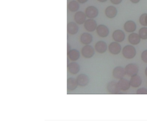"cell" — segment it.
<instances>
[{"instance_id":"cell-1","label":"cell","mask_w":147,"mask_h":127,"mask_svg":"<svg viewBox=\"0 0 147 127\" xmlns=\"http://www.w3.org/2000/svg\"><path fill=\"white\" fill-rule=\"evenodd\" d=\"M122 54L126 59H131L136 56V50L132 45H127L123 48Z\"/></svg>"},{"instance_id":"cell-2","label":"cell","mask_w":147,"mask_h":127,"mask_svg":"<svg viewBox=\"0 0 147 127\" xmlns=\"http://www.w3.org/2000/svg\"><path fill=\"white\" fill-rule=\"evenodd\" d=\"M125 74L131 77L137 75L138 72V67L135 63H130L125 67Z\"/></svg>"},{"instance_id":"cell-3","label":"cell","mask_w":147,"mask_h":127,"mask_svg":"<svg viewBox=\"0 0 147 127\" xmlns=\"http://www.w3.org/2000/svg\"><path fill=\"white\" fill-rule=\"evenodd\" d=\"M82 54L86 58H90L94 54V49L91 45H86L82 48Z\"/></svg>"},{"instance_id":"cell-4","label":"cell","mask_w":147,"mask_h":127,"mask_svg":"<svg viewBox=\"0 0 147 127\" xmlns=\"http://www.w3.org/2000/svg\"><path fill=\"white\" fill-rule=\"evenodd\" d=\"M85 13L87 17L93 19L98 17L99 11L98 9L95 7L90 6L86 8Z\"/></svg>"},{"instance_id":"cell-5","label":"cell","mask_w":147,"mask_h":127,"mask_svg":"<svg viewBox=\"0 0 147 127\" xmlns=\"http://www.w3.org/2000/svg\"><path fill=\"white\" fill-rule=\"evenodd\" d=\"M85 29L89 32H94L97 29V24L95 20L92 19H87L84 24Z\"/></svg>"},{"instance_id":"cell-6","label":"cell","mask_w":147,"mask_h":127,"mask_svg":"<svg viewBox=\"0 0 147 127\" xmlns=\"http://www.w3.org/2000/svg\"><path fill=\"white\" fill-rule=\"evenodd\" d=\"M108 49L111 54L113 55H117L119 54L121 52L122 47L118 42H113L109 44Z\"/></svg>"},{"instance_id":"cell-7","label":"cell","mask_w":147,"mask_h":127,"mask_svg":"<svg viewBox=\"0 0 147 127\" xmlns=\"http://www.w3.org/2000/svg\"><path fill=\"white\" fill-rule=\"evenodd\" d=\"M86 16L85 13L81 11L76 12L75 14L74 18L76 24L79 25H82L86 20Z\"/></svg>"},{"instance_id":"cell-8","label":"cell","mask_w":147,"mask_h":127,"mask_svg":"<svg viewBox=\"0 0 147 127\" xmlns=\"http://www.w3.org/2000/svg\"><path fill=\"white\" fill-rule=\"evenodd\" d=\"M97 34L100 37L105 38L109 34V30L104 25H99L96 29Z\"/></svg>"},{"instance_id":"cell-9","label":"cell","mask_w":147,"mask_h":127,"mask_svg":"<svg viewBox=\"0 0 147 127\" xmlns=\"http://www.w3.org/2000/svg\"><path fill=\"white\" fill-rule=\"evenodd\" d=\"M112 37L115 42L118 43L122 42L125 38V34L121 30H117L113 33Z\"/></svg>"},{"instance_id":"cell-10","label":"cell","mask_w":147,"mask_h":127,"mask_svg":"<svg viewBox=\"0 0 147 127\" xmlns=\"http://www.w3.org/2000/svg\"><path fill=\"white\" fill-rule=\"evenodd\" d=\"M125 74V70L124 69L120 66L115 67L113 71V76L114 78L119 79L123 78Z\"/></svg>"},{"instance_id":"cell-11","label":"cell","mask_w":147,"mask_h":127,"mask_svg":"<svg viewBox=\"0 0 147 127\" xmlns=\"http://www.w3.org/2000/svg\"><path fill=\"white\" fill-rule=\"evenodd\" d=\"M89 78L86 75L81 74L78 75L76 79L78 85L81 87H85L89 83Z\"/></svg>"},{"instance_id":"cell-12","label":"cell","mask_w":147,"mask_h":127,"mask_svg":"<svg viewBox=\"0 0 147 127\" xmlns=\"http://www.w3.org/2000/svg\"><path fill=\"white\" fill-rule=\"evenodd\" d=\"M107 89L110 93L112 94H117L120 91L118 83L115 81H111L108 83L107 86Z\"/></svg>"},{"instance_id":"cell-13","label":"cell","mask_w":147,"mask_h":127,"mask_svg":"<svg viewBox=\"0 0 147 127\" xmlns=\"http://www.w3.org/2000/svg\"><path fill=\"white\" fill-rule=\"evenodd\" d=\"M107 45L106 43L104 41H99L95 45V49L100 54H103L107 50Z\"/></svg>"},{"instance_id":"cell-14","label":"cell","mask_w":147,"mask_h":127,"mask_svg":"<svg viewBox=\"0 0 147 127\" xmlns=\"http://www.w3.org/2000/svg\"><path fill=\"white\" fill-rule=\"evenodd\" d=\"M105 13L107 17L109 18H114L117 16V10L115 7L110 6L107 7L105 9Z\"/></svg>"},{"instance_id":"cell-15","label":"cell","mask_w":147,"mask_h":127,"mask_svg":"<svg viewBox=\"0 0 147 127\" xmlns=\"http://www.w3.org/2000/svg\"><path fill=\"white\" fill-rule=\"evenodd\" d=\"M80 39L82 43L85 45H88L92 42L93 37L90 33L84 32L82 34Z\"/></svg>"},{"instance_id":"cell-16","label":"cell","mask_w":147,"mask_h":127,"mask_svg":"<svg viewBox=\"0 0 147 127\" xmlns=\"http://www.w3.org/2000/svg\"><path fill=\"white\" fill-rule=\"evenodd\" d=\"M119 87L120 91H126L129 90L130 87V81L128 80L122 78L118 82Z\"/></svg>"},{"instance_id":"cell-17","label":"cell","mask_w":147,"mask_h":127,"mask_svg":"<svg viewBox=\"0 0 147 127\" xmlns=\"http://www.w3.org/2000/svg\"><path fill=\"white\" fill-rule=\"evenodd\" d=\"M79 26L76 23L71 22L68 24L67 30L69 34L71 35H75L79 31Z\"/></svg>"},{"instance_id":"cell-18","label":"cell","mask_w":147,"mask_h":127,"mask_svg":"<svg viewBox=\"0 0 147 127\" xmlns=\"http://www.w3.org/2000/svg\"><path fill=\"white\" fill-rule=\"evenodd\" d=\"M129 81L131 86L134 88H137L142 85V79L139 75H136L131 76Z\"/></svg>"},{"instance_id":"cell-19","label":"cell","mask_w":147,"mask_h":127,"mask_svg":"<svg viewBox=\"0 0 147 127\" xmlns=\"http://www.w3.org/2000/svg\"><path fill=\"white\" fill-rule=\"evenodd\" d=\"M136 24L134 21L129 20L125 22L124 25V29L127 32H133L136 30Z\"/></svg>"},{"instance_id":"cell-20","label":"cell","mask_w":147,"mask_h":127,"mask_svg":"<svg viewBox=\"0 0 147 127\" xmlns=\"http://www.w3.org/2000/svg\"><path fill=\"white\" fill-rule=\"evenodd\" d=\"M141 39L139 35L136 33H131L128 37L129 42L132 45L138 44L140 42Z\"/></svg>"},{"instance_id":"cell-21","label":"cell","mask_w":147,"mask_h":127,"mask_svg":"<svg viewBox=\"0 0 147 127\" xmlns=\"http://www.w3.org/2000/svg\"><path fill=\"white\" fill-rule=\"evenodd\" d=\"M68 69L69 73L73 74L75 75L78 73L80 71V66L76 62H72L68 65Z\"/></svg>"},{"instance_id":"cell-22","label":"cell","mask_w":147,"mask_h":127,"mask_svg":"<svg viewBox=\"0 0 147 127\" xmlns=\"http://www.w3.org/2000/svg\"><path fill=\"white\" fill-rule=\"evenodd\" d=\"M78 85L76 79L74 78H69L67 81V88L68 91H73L77 88Z\"/></svg>"},{"instance_id":"cell-23","label":"cell","mask_w":147,"mask_h":127,"mask_svg":"<svg viewBox=\"0 0 147 127\" xmlns=\"http://www.w3.org/2000/svg\"><path fill=\"white\" fill-rule=\"evenodd\" d=\"M67 55L71 60L75 61L80 58V53L78 50L74 49L70 50L68 52H67Z\"/></svg>"},{"instance_id":"cell-24","label":"cell","mask_w":147,"mask_h":127,"mask_svg":"<svg viewBox=\"0 0 147 127\" xmlns=\"http://www.w3.org/2000/svg\"><path fill=\"white\" fill-rule=\"evenodd\" d=\"M68 9L70 11L73 12H77L80 9V6L79 3L76 1H70L68 4Z\"/></svg>"},{"instance_id":"cell-25","label":"cell","mask_w":147,"mask_h":127,"mask_svg":"<svg viewBox=\"0 0 147 127\" xmlns=\"http://www.w3.org/2000/svg\"><path fill=\"white\" fill-rule=\"evenodd\" d=\"M138 35L141 39L143 40L147 39V28L142 27L139 30Z\"/></svg>"},{"instance_id":"cell-26","label":"cell","mask_w":147,"mask_h":127,"mask_svg":"<svg viewBox=\"0 0 147 127\" xmlns=\"http://www.w3.org/2000/svg\"><path fill=\"white\" fill-rule=\"evenodd\" d=\"M139 23L142 26H147V13H144L140 16Z\"/></svg>"},{"instance_id":"cell-27","label":"cell","mask_w":147,"mask_h":127,"mask_svg":"<svg viewBox=\"0 0 147 127\" xmlns=\"http://www.w3.org/2000/svg\"><path fill=\"white\" fill-rule=\"evenodd\" d=\"M141 58L143 61L147 63V50H144L141 55Z\"/></svg>"},{"instance_id":"cell-28","label":"cell","mask_w":147,"mask_h":127,"mask_svg":"<svg viewBox=\"0 0 147 127\" xmlns=\"http://www.w3.org/2000/svg\"><path fill=\"white\" fill-rule=\"evenodd\" d=\"M138 94H147V89L145 88H141L138 89L136 91Z\"/></svg>"},{"instance_id":"cell-29","label":"cell","mask_w":147,"mask_h":127,"mask_svg":"<svg viewBox=\"0 0 147 127\" xmlns=\"http://www.w3.org/2000/svg\"><path fill=\"white\" fill-rule=\"evenodd\" d=\"M110 1L113 5H118L120 4L123 0H110Z\"/></svg>"},{"instance_id":"cell-30","label":"cell","mask_w":147,"mask_h":127,"mask_svg":"<svg viewBox=\"0 0 147 127\" xmlns=\"http://www.w3.org/2000/svg\"><path fill=\"white\" fill-rule=\"evenodd\" d=\"M77 1H78L80 4H83L87 2V1H88V0H77Z\"/></svg>"},{"instance_id":"cell-31","label":"cell","mask_w":147,"mask_h":127,"mask_svg":"<svg viewBox=\"0 0 147 127\" xmlns=\"http://www.w3.org/2000/svg\"><path fill=\"white\" fill-rule=\"evenodd\" d=\"M130 1L133 4H137L140 1V0H130Z\"/></svg>"},{"instance_id":"cell-32","label":"cell","mask_w":147,"mask_h":127,"mask_svg":"<svg viewBox=\"0 0 147 127\" xmlns=\"http://www.w3.org/2000/svg\"><path fill=\"white\" fill-rule=\"evenodd\" d=\"M98 1H99V2L103 3V2H106L107 0H98Z\"/></svg>"},{"instance_id":"cell-33","label":"cell","mask_w":147,"mask_h":127,"mask_svg":"<svg viewBox=\"0 0 147 127\" xmlns=\"http://www.w3.org/2000/svg\"><path fill=\"white\" fill-rule=\"evenodd\" d=\"M145 75H146V76H147V67L146 68V69H145Z\"/></svg>"}]
</instances>
